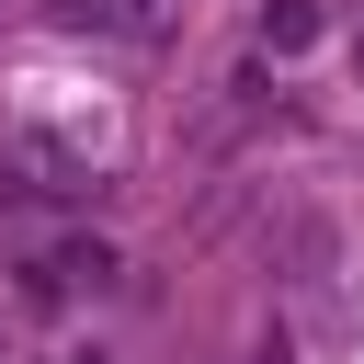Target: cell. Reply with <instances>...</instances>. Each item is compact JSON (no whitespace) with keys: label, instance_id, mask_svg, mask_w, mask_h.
Segmentation results:
<instances>
[{"label":"cell","instance_id":"6da1fadb","mask_svg":"<svg viewBox=\"0 0 364 364\" xmlns=\"http://www.w3.org/2000/svg\"><path fill=\"white\" fill-rule=\"evenodd\" d=\"M262 34H273V46H307V34H318V11H307V0H273V11H262Z\"/></svg>","mask_w":364,"mask_h":364}]
</instances>
